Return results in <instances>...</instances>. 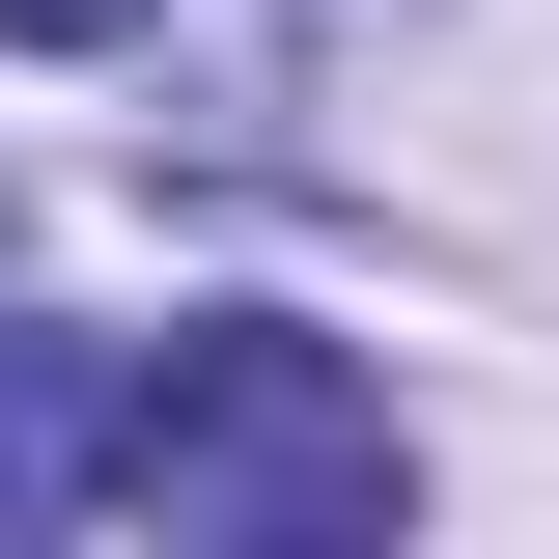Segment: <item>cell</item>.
Listing matches in <instances>:
<instances>
[{"instance_id":"7a4b0ae2","label":"cell","mask_w":559,"mask_h":559,"mask_svg":"<svg viewBox=\"0 0 559 559\" xmlns=\"http://www.w3.org/2000/svg\"><path fill=\"white\" fill-rule=\"evenodd\" d=\"M0 532H112V336H0Z\"/></svg>"},{"instance_id":"3957f363","label":"cell","mask_w":559,"mask_h":559,"mask_svg":"<svg viewBox=\"0 0 559 559\" xmlns=\"http://www.w3.org/2000/svg\"><path fill=\"white\" fill-rule=\"evenodd\" d=\"M112 28H140V0H0V57H112Z\"/></svg>"},{"instance_id":"6da1fadb","label":"cell","mask_w":559,"mask_h":559,"mask_svg":"<svg viewBox=\"0 0 559 559\" xmlns=\"http://www.w3.org/2000/svg\"><path fill=\"white\" fill-rule=\"evenodd\" d=\"M392 503H419V448H392V392H364L336 336L224 308V336L112 364V532H168V559H336V532H392Z\"/></svg>"}]
</instances>
